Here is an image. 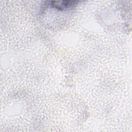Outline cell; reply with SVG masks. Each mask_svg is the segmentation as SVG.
I'll use <instances>...</instances> for the list:
<instances>
[{
  "label": "cell",
  "instance_id": "1",
  "mask_svg": "<svg viewBox=\"0 0 132 132\" xmlns=\"http://www.w3.org/2000/svg\"><path fill=\"white\" fill-rule=\"evenodd\" d=\"M77 1H52L51 2V5L54 8L58 9L63 10L72 8L75 4H77Z\"/></svg>",
  "mask_w": 132,
  "mask_h": 132
}]
</instances>
